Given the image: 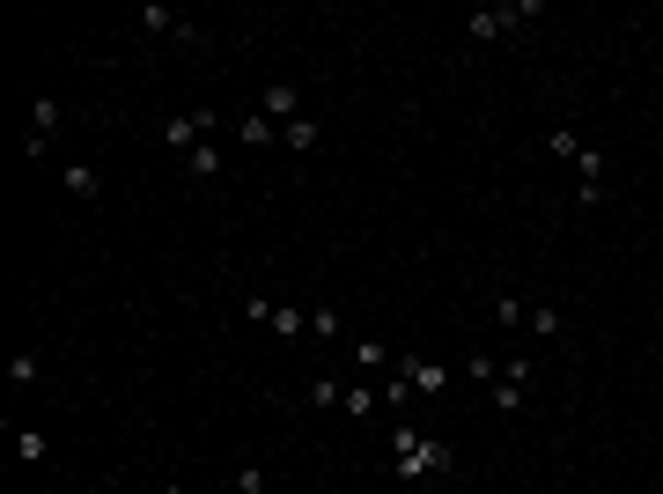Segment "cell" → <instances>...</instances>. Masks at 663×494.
Instances as JSON below:
<instances>
[{"label": "cell", "mask_w": 663, "mask_h": 494, "mask_svg": "<svg viewBox=\"0 0 663 494\" xmlns=\"http://www.w3.org/2000/svg\"><path fill=\"white\" fill-rule=\"evenodd\" d=\"M457 458H450V443L442 436H420L413 420H398L391 428V472H398V487H420V480H435V472H450Z\"/></svg>", "instance_id": "1"}, {"label": "cell", "mask_w": 663, "mask_h": 494, "mask_svg": "<svg viewBox=\"0 0 663 494\" xmlns=\"http://www.w3.org/2000/svg\"><path fill=\"white\" fill-rule=\"evenodd\" d=\"M545 0H509V8H472L465 15V37L472 45H501V37H516L523 23H539Z\"/></svg>", "instance_id": "2"}, {"label": "cell", "mask_w": 663, "mask_h": 494, "mask_svg": "<svg viewBox=\"0 0 663 494\" xmlns=\"http://www.w3.org/2000/svg\"><path fill=\"white\" fill-rule=\"evenodd\" d=\"M531 384H539V362H531V354H516V362H501V370H494V406H501V414H523V398H531Z\"/></svg>", "instance_id": "3"}, {"label": "cell", "mask_w": 663, "mask_h": 494, "mask_svg": "<svg viewBox=\"0 0 663 494\" xmlns=\"http://www.w3.org/2000/svg\"><path fill=\"white\" fill-rule=\"evenodd\" d=\"M133 30H141V37H170V45H199V23H185L177 8H163V0L133 8Z\"/></svg>", "instance_id": "4"}, {"label": "cell", "mask_w": 663, "mask_h": 494, "mask_svg": "<svg viewBox=\"0 0 663 494\" xmlns=\"http://www.w3.org/2000/svg\"><path fill=\"white\" fill-rule=\"evenodd\" d=\"M391 376H398V384H406V392H428V398H435V392H450V370H442V362H420V354H398V362H391Z\"/></svg>", "instance_id": "5"}, {"label": "cell", "mask_w": 663, "mask_h": 494, "mask_svg": "<svg viewBox=\"0 0 663 494\" xmlns=\"http://www.w3.org/2000/svg\"><path fill=\"white\" fill-rule=\"evenodd\" d=\"M244 318H258L266 332H280V340L310 332V310H288V303H266V296H251V303H244Z\"/></svg>", "instance_id": "6"}, {"label": "cell", "mask_w": 663, "mask_h": 494, "mask_svg": "<svg viewBox=\"0 0 663 494\" xmlns=\"http://www.w3.org/2000/svg\"><path fill=\"white\" fill-rule=\"evenodd\" d=\"M214 111H192V119H185V111H177V119H163V149H177V155H192L199 141H207V133H214Z\"/></svg>", "instance_id": "7"}, {"label": "cell", "mask_w": 663, "mask_h": 494, "mask_svg": "<svg viewBox=\"0 0 663 494\" xmlns=\"http://www.w3.org/2000/svg\"><path fill=\"white\" fill-rule=\"evenodd\" d=\"M597 199H605V149L583 141V155H575V207H597Z\"/></svg>", "instance_id": "8"}, {"label": "cell", "mask_w": 663, "mask_h": 494, "mask_svg": "<svg viewBox=\"0 0 663 494\" xmlns=\"http://www.w3.org/2000/svg\"><path fill=\"white\" fill-rule=\"evenodd\" d=\"M59 119H67V103H59V97H37V111H30V141H23V149H30V155H45V149H52V133H59Z\"/></svg>", "instance_id": "9"}, {"label": "cell", "mask_w": 663, "mask_h": 494, "mask_svg": "<svg viewBox=\"0 0 663 494\" xmlns=\"http://www.w3.org/2000/svg\"><path fill=\"white\" fill-rule=\"evenodd\" d=\"M258 111H266L273 125L302 119V89H295V81H266V89H258Z\"/></svg>", "instance_id": "10"}, {"label": "cell", "mask_w": 663, "mask_h": 494, "mask_svg": "<svg viewBox=\"0 0 663 494\" xmlns=\"http://www.w3.org/2000/svg\"><path fill=\"white\" fill-rule=\"evenodd\" d=\"M318 141H324V125L310 119V111H302V119H288V125H280V149H288V155H310V149H318Z\"/></svg>", "instance_id": "11"}, {"label": "cell", "mask_w": 663, "mask_h": 494, "mask_svg": "<svg viewBox=\"0 0 663 494\" xmlns=\"http://www.w3.org/2000/svg\"><path fill=\"white\" fill-rule=\"evenodd\" d=\"M236 141H251V149H280V125H273L266 111H244V119H236Z\"/></svg>", "instance_id": "12"}, {"label": "cell", "mask_w": 663, "mask_h": 494, "mask_svg": "<svg viewBox=\"0 0 663 494\" xmlns=\"http://www.w3.org/2000/svg\"><path fill=\"white\" fill-rule=\"evenodd\" d=\"M59 185H67L74 199H103V177H97V163H67V171H59Z\"/></svg>", "instance_id": "13"}, {"label": "cell", "mask_w": 663, "mask_h": 494, "mask_svg": "<svg viewBox=\"0 0 663 494\" xmlns=\"http://www.w3.org/2000/svg\"><path fill=\"white\" fill-rule=\"evenodd\" d=\"M494 318H501V325H531V296H516V288H494Z\"/></svg>", "instance_id": "14"}, {"label": "cell", "mask_w": 663, "mask_h": 494, "mask_svg": "<svg viewBox=\"0 0 663 494\" xmlns=\"http://www.w3.org/2000/svg\"><path fill=\"white\" fill-rule=\"evenodd\" d=\"M340 414H354V420H368V414H384V392H368V384H346V398H340Z\"/></svg>", "instance_id": "15"}, {"label": "cell", "mask_w": 663, "mask_h": 494, "mask_svg": "<svg viewBox=\"0 0 663 494\" xmlns=\"http://www.w3.org/2000/svg\"><path fill=\"white\" fill-rule=\"evenodd\" d=\"M523 332H539V340H561V332H567V318L553 310V303H531V325H523Z\"/></svg>", "instance_id": "16"}, {"label": "cell", "mask_w": 663, "mask_h": 494, "mask_svg": "<svg viewBox=\"0 0 663 494\" xmlns=\"http://www.w3.org/2000/svg\"><path fill=\"white\" fill-rule=\"evenodd\" d=\"M185 163H192V177H221V171H229V155H221L214 141H199V149L185 155Z\"/></svg>", "instance_id": "17"}, {"label": "cell", "mask_w": 663, "mask_h": 494, "mask_svg": "<svg viewBox=\"0 0 663 494\" xmlns=\"http://www.w3.org/2000/svg\"><path fill=\"white\" fill-rule=\"evenodd\" d=\"M340 398H346V384H340V376H310V406L340 414Z\"/></svg>", "instance_id": "18"}, {"label": "cell", "mask_w": 663, "mask_h": 494, "mask_svg": "<svg viewBox=\"0 0 663 494\" xmlns=\"http://www.w3.org/2000/svg\"><path fill=\"white\" fill-rule=\"evenodd\" d=\"M354 362H362V370H391L398 354H391L384 340H354Z\"/></svg>", "instance_id": "19"}, {"label": "cell", "mask_w": 663, "mask_h": 494, "mask_svg": "<svg viewBox=\"0 0 663 494\" xmlns=\"http://www.w3.org/2000/svg\"><path fill=\"white\" fill-rule=\"evenodd\" d=\"M15 458H23V465H45L52 443H45V436H30V428H15Z\"/></svg>", "instance_id": "20"}, {"label": "cell", "mask_w": 663, "mask_h": 494, "mask_svg": "<svg viewBox=\"0 0 663 494\" xmlns=\"http://www.w3.org/2000/svg\"><path fill=\"white\" fill-rule=\"evenodd\" d=\"M545 149H553V155H567V163H575V155H583V133H575V125H553V133H545Z\"/></svg>", "instance_id": "21"}, {"label": "cell", "mask_w": 663, "mask_h": 494, "mask_svg": "<svg viewBox=\"0 0 663 494\" xmlns=\"http://www.w3.org/2000/svg\"><path fill=\"white\" fill-rule=\"evenodd\" d=\"M310 332H318V340H340L346 318H340V310H310Z\"/></svg>", "instance_id": "22"}, {"label": "cell", "mask_w": 663, "mask_h": 494, "mask_svg": "<svg viewBox=\"0 0 663 494\" xmlns=\"http://www.w3.org/2000/svg\"><path fill=\"white\" fill-rule=\"evenodd\" d=\"M229 494H266V472L244 465V472H229Z\"/></svg>", "instance_id": "23"}, {"label": "cell", "mask_w": 663, "mask_h": 494, "mask_svg": "<svg viewBox=\"0 0 663 494\" xmlns=\"http://www.w3.org/2000/svg\"><path fill=\"white\" fill-rule=\"evenodd\" d=\"M8 376H15V392H23V384H37V354H15V362H8Z\"/></svg>", "instance_id": "24"}, {"label": "cell", "mask_w": 663, "mask_h": 494, "mask_svg": "<svg viewBox=\"0 0 663 494\" xmlns=\"http://www.w3.org/2000/svg\"><path fill=\"white\" fill-rule=\"evenodd\" d=\"M155 494H192V487H177V480H170V487H155Z\"/></svg>", "instance_id": "25"}, {"label": "cell", "mask_w": 663, "mask_h": 494, "mask_svg": "<svg viewBox=\"0 0 663 494\" xmlns=\"http://www.w3.org/2000/svg\"><path fill=\"white\" fill-rule=\"evenodd\" d=\"M398 494H420V487H398Z\"/></svg>", "instance_id": "26"}]
</instances>
